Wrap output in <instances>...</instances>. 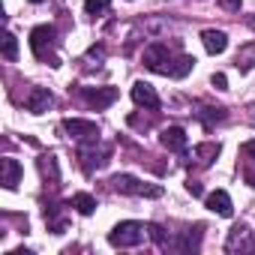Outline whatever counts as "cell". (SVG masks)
Here are the masks:
<instances>
[{
    "label": "cell",
    "mask_w": 255,
    "mask_h": 255,
    "mask_svg": "<svg viewBox=\"0 0 255 255\" xmlns=\"http://www.w3.org/2000/svg\"><path fill=\"white\" fill-rule=\"evenodd\" d=\"M144 225L141 222H132V219H126V222H117L111 231H108V243L111 246H120V249H132L144 240Z\"/></svg>",
    "instance_id": "1"
},
{
    "label": "cell",
    "mask_w": 255,
    "mask_h": 255,
    "mask_svg": "<svg viewBox=\"0 0 255 255\" xmlns=\"http://www.w3.org/2000/svg\"><path fill=\"white\" fill-rule=\"evenodd\" d=\"M30 48L39 60H48L51 66H57V57H54V27L48 24H39L30 30Z\"/></svg>",
    "instance_id": "2"
},
{
    "label": "cell",
    "mask_w": 255,
    "mask_h": 255,
    "mask_svg": "<svg viewBox=\"0 0 255 255\" xmlns=\"http://www.w3.org/2000/svg\"><path fill=\"white\" fill-rule=\"evenodd\" d=\"M111 186H114L117 192H123V195H147V198H159V195H162L159 186H147V183H141V180L132 177V174H117V177L111 180Z\"/></svg>",
    "instance_id": "3"
},
{
    "label": "cell",
    "mask_w": 255,
    "mask_h": 255,
    "mask_svg": "<svg viewBox=\"0 0 255 255\" xmlns=\"http://www.w3.org/2000/svg\"><path fill=\"white\" fill-rule=\"evenodd\" d=\"M63 129H66L72 138H78V141H93V138L99 135V126H96L93 120H81V117L63 120Z\"/></svg>",
    "instance_id": "4"
},
{
    "label": "cell",
    "mask_w": 255,
    "mask_h": 255,
    "mask_svg": "<svg viewBox=\"0 0 255 255\" xmlns=\"http://www.w3.org/2000/svg\"><path fill=\"white\" fill-rule=\"evenodd\" d=\"M144 66L147 69H153V72H171V54H168V48L162 45V42H156V45H150L147 51H144Z\"/></svg>",
    "instance_id": "5"
},
{
    "label": "cell",
    "mask_w": 255,
    "mask_h": 255,
    "mask_svg": "<svg viewBox=\"0 0 255 255\" xmlns=\"http://www.w3.org/2000/svg\"><path fill=\"white\" fill-rule=\"evenodd\" d=\"M81 96H84L93 108H108V105L117 99V87H96V90H93V87H84Z\"/></svg>",
    "instance_id": "6"
},
{
    "label": "cell",
    "mask_w": 255,
    "mask_h": 255,
    "mask_svg": "<svg viewBox=\"0 0 255 255\" xmlns=\"http://www.w3.org/2000/svg\"><path fill=\"white\" fill-rule=\"evenodd\" d=\"M51 105H54L51 90H45V87H33V90L27 93V111H30V114H45Z\"/></svg>",
    "instance_id": "7"
},
{
    "label": "cell",
    "mask_w": 255,
    "mask_h": 255,
    "mask_svg": "<svg viewBox=\"0 0 255 255\" xmlns=\"http://www.w3.org/2000/svg\"><path fill=\"white\" fill-rule=\"evenodd\" d=\"M228 252H234V249H246V252H255V234L249 231V228H243V225H237L234 231H231V237H228V246H225Z\"/></svg>",
    "instance_id": "8"
},
{
    "label": "cell",
    "mask_w": 255,
    "mask_h": 255,
    "mask_svg": "<svg viewBox=\"0 0 255 255\" xmlns=\"http://www.w3.org/2000/svg\"><path fill=\"white\" fill-rule=\"evenodd\" d=\"M132 102L144 105V108H159V96H156V90L147 81H135L132 84Z\"/></svg>",
    "instance_id": "9"
},
{
    "label": "cell",
    "mask_w": 255,
    "mask_h": 255,
    "mask_svg": "<svg viewBox=\"0 0 255 255\" xmlns=\"http://www.w3.org/2000/svg\"><path fill=\"white\" fill-rule=\"evenodd\" d=\"M159 141H162V147H168L171 153H183V150H186V132L180 129V126H168V129H162Z\"/></svg>",
    "instance_id": "10"
},
{
    "label": "cell",
    "mask_w": 255,
    "mask_h": 255,
    "mask_svg": "<svg viewBox=\"0 0 255 255\" xmlns=\"http://www.w3.org/2000/svg\"><path fill=\"white\" fill-rule=\"evenodd\" d=\"M0 183H3L6 189H15L18 183H21V165H18V159H3L0 162Z\"/></svg>",
    "instance_id": "11"
},
{
    "label": "cell",
    "mask_w": 255,
    "mask_h": 255,
    "mask_svg": "<svg viewBox=\"0 0 255 255\" xmlns=\"http://www.w3.org/2000/svg\"><path fill=\"white\" fill-rule=\"evenodd\" d=\"M207 207H210L213 213H219V216H231V213H234L231 195H228L225 189H216V192H210V195H207Z\"/></svg>",
    "instance_id": "12"
},
{
    "label": "cell",
    "mask_w": 255,
    "mask_h": 255,
    "mask_svg": "<svg viewBox=\"0 0 255 255\" xmlns=\"http://www.w3.org/2000/svg\"><path fill=\"white\" fill-rule=\"evenodd\" d=\"M201 42H204V48H207L210 54H222V51L228 48V36H225L222 30H204V33H201Z\"/></svg>",
    "instance_id": "13"
},
{
    "label": "cell",
    "mask_w": 255,
    "mask_h": 255,
    "mask_svg": "<svg viewBox=\"0 0 255 255\" xmlns=\"http://www.w3.org/2000/svg\"><path fill=\"white\" fill-rule=\"evenodd\" d=\"M72 207H75L78 213L90 216V213L96 210V198H93V195H87V192H75V195H72Z\"/></svg>",
    "instance_id": "14"
},
{
    "label": "cell",
    "mask_w": 255,
    "mask_h": 255,
    "mask_svg": "<svg viewBox=\"0 0 255 255\" xmlns=\"http://www.w3.org/2000/svg\"><path fill=\"white\" fill-rule=\"evenodd\" d=\"M3 57L6 60H15L18 57V39L12 33H3Z\"/></svg>",
    "instance_id": "15"
},
{
    "label": "cell",
    "mask_w": 255,
    "mask_h": 255,
    "mask_svg": "<svg viewBox=\"0 0 255 255\" xmlns=\"http://www.w3.org/2000/svg\"><path fill=\"white\" fill-rule=\"evenodd\" d=\"M192 63H195V57H189V54H183L180 60H177V66H171V75L174 78H183L189 69H192Z\"/></svg>",
    "instance_id": "16"
},
{
    "label": "cell",
    "mask_w": 255,
    "mask_h": 255,
    "mask_svg": "<svg viewBox=\"0 0 255 255\" xmlns=\"http://www.w3.org/2000/svg\"><path fill=\"white\" fill-rule=\"evenodd\" d=\"M108 3L111 0H84V9H87V15H102L108 9Z\"/></svg>",
    "instance_id": "17"
},
{
    "label": "cell",
    "mask_w": 255,
    "mask_h": 255,
    "mask_svg": "<svg viewBox=\"0 0 255 255\" xmlns=\"http://www.w3.org/2000/svg\"><path fill=\"white\" fill-rule=\"evenodd\" d=\"M195 153H198V156H201V162L207 165V162H210V156H216V153H219V144H201Z\"/></svg>",
    "instance_id": "18"
},
{
    "label": "cell",
    "mask_w": 255,
    "mask_h": 255,
    "mask_svg": "<svg viewBox=\"0 0 255 255\" xmlns=\"http://www.w3.org/2000/svg\"><path fill=\"white\" fill-rule=\"evenodd\" d=\"M210 81H213V87H216V90H225V84H228V81H225V75H222V72H216V75H213V78H210Z\"/></svg>",
    "instance_id": "19"
},
{
    "label": "cell",
    "mask_w": 255,
    "mask_h": 255,
    "mask_svg": "<svg viewBox=\"0 0 255 255\" xmlns=\"http://www.w3.org/2000/svg\"><path fill=\"white\" fill-rule=\"evenodd\" d=\"M186 189H189L192 195H201V183H198V180H189V183H186Z\"/></svg>",
    "instance_id": "20"
},
{
    "label": "cell",
    "mask_w": 255,
    "mask_h": 255,
    "mask_svg": "<svg viewBox=\"0 0 255 255\" xmlns=\"http://www.w3.org/2000/svg\"><path fill=\"white\" fill-rule=\"evenodd\" d=\"M243 153H246V156H255V141H246V144H243Z\"/></svg>",
    "instance_id": "21"
},
{
    "label": "cell",
    "mask_w": 255,
    "mask_h": 255,
    "mask_svg": "<svg viewBox=\"0 0 255 255\" xmlns=\"http://www.w3.org/2000/svg\"><path fill=\"white\" fill-rule=\"evenodd\" d=\"M240 3V0H225V6H237Z\"/></svg>",
    "instance_id": "22"
},
{
    "label": "cell",
    "mask_w": 255,
    "mask_h": 255,
    "mask_svg": "<svg viewBox=\"0 0 255 255\" xmlns=\"http://www.w3.org/2000/svg\"><path fill=\"white\" fill-rule=\"evenodd\" d=\"M252 27H255V18H252Z\"/></svg>",
    "instance_id": "23"
}]
</instances>
